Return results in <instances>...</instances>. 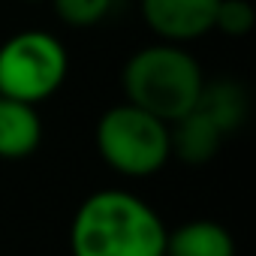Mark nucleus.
Returning <instances> with one entry per match:
<instances>
[{"label":"nucleus","instance_id":"f257e3e1","mask_svg":"<svg viewBox=\"0 0 256 256\" xmlns=\"http://www.w3.org/2000/svg\"><path fill=\"white\" fill-rule=\"evenodd\" d=\"M72 256H166L160 214L126 190L90 193L70 226Z\"/></svg>","mask_w":256,"mask_h":256},{"label":"nucleus","instance_id":"f03ea898","mask_svg":"<svg viewBox=\"0 0 256 256\" xmlns=\"http://www.w3.org/2000/svg\"><path fill=\"white\" fill-rule=\"evenodd\" d=\"M124 96L154 118L172 124L187 114L205 84L202 66L178 42H154L139 48L120 72Z\"/></svg>","mask_w":256,"mask_h":256},{"label":"nucleus","instance_id":"7ed1b4c3","mask_svg":"<svg viewBox=\"0 0 256 256\" xmlns=\"http://www.w3.org/2000/svg\"><path fill=\"white\" fill-rule=\"evenodd\" d=\"M96 151L106 166L126 178H151L172 157L169 124L133 102L112 106L96 120Z\"/></svg>","mask_w":256,"mask_h":256},{"label":"nucleus","instance_id":"20e7f679","mask_svg":"<svg viewBox=\"0 0 256 256\" xmlns=\"http://www.w3.org/2000/svg\"><path fill=\"white\" fill-rule=\"evenodd\" d=\"M66 72L70 54L48 30H22L0 46V96L36 106L60 90Z\"/></svg>","mask_w":256,"mask_h":256},{"label":"nucleus","instance_id":"39448f33","mask_svg":"<svg viewBox=\"0 0 256 256\" xmlns=\"http://www.w3.org/2000/svg\"><path fill=\"white\" fill-rule=\"evenodd\" d=\"M217 4L220 0H142V18L163 42L187 46L214 30Z\"/></svg>","mask_w":256,"mask_h":256},{"label":"nucleus","instance_id":"423d86ee","mask_svg":"<svg viewBox=\"0 0 256 256\" xmlns=\"http://www.w3.org/2000/svg\"><path fill=\"white\" fill-rule=\"evenodd\" d=\"M223 139L226 136L220 133V126L199 108H190L187 114L169 124V151L187 166L211 163L223 148Z\"/></svg>","mask_w":256,"mask_h":256},{"label":"nucleus","instance_id":"0eeeda50","mask_svg":"<svg viewBox=\"0 0 256 256\" xmlns=\"http://www.w3.org/2000/svg\"><path fill=\"white\" fill-rule=\"evenodd\" d=\"M42 142V118L36 106L0 96V160H24Z\"/></svg>","mask_w":256,"mask_h":256},{"label":"nucleus","instance_id":"6e6552de","mask_svg":"<svg viewBox=\"0 0 256 256\" xmlns=\"http://www.w3.org/2000/svg\"><path fill=\"white\" fill-rule=\"evenodd\" d=\"M202 114H208L223 136H232L238 133L241 126L247 124V114H250V94L241 82L235 78H211L202 84L199 90V100L196 106Z\"/></svg>","mask_w":256,"mask_h":256},{"label":"nucleus","instance_id":"1a4fd4ad","mask_svg":"<svg viewBox=\"0 0 256 256\" xmlns=\"http://www.w3.org/2000/svg\"><path fill=\"white\" fill-rule=\"evenodd\" d=\"M166 256H235V238L217 220H190L166 232Z\"/></svg>","mask_w":256,"mask_h":256},{"label":"nucleus","instance_id":"9d476101","mask_svg":"<svg viewBox=\"0 0 256 256\" xmlns=\"http://www.w3.org/2000/svg\"><path fill=\"white\" fill-rule=\"evenodd\" d=\"M52 6L54 16L70 28H94L112 12L114 0H52Z\"/></svg>","mask_w":256,"mask_h":256},{"label":"nucleus","instance_id":"9b49d317","mask_svg":"<svg viewBox=\"0 0 256 256\" xmlns=\"http://www.w3.org/2000/svg\"><path fill=\"white\" fill-rule=\"evenodd\" d=\"M256 24V12L247 0H220L217 4V12H214V30L232 36V40H241L253 30Z\"/></svg>","mask_w":256,"mask_h":256},{"label":"nucleus","instance_id":"f8f14e48","mask_svg":"<svg viewBox=\"0 0 256 256\" xmlns=\"http://www.w3.org/2000/svg\"><path fill=\"white\" fill-rule=\"evenodd\" d=\"M28 4H36V0H28Z\"/></svg>","mask_w":256,"mask_h":256}]
</instances>
